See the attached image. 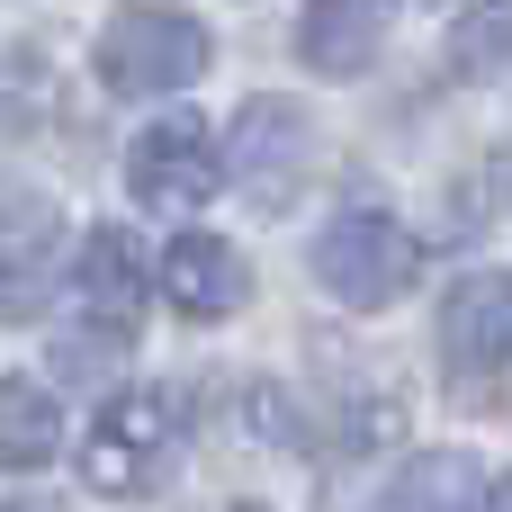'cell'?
Returning <instances> with one entry per match:
<instances>
[{
    "label": "cell",
    "mask_w": 512,
    "mask_h": 512,
    "mask_svg": "<svg viewBox=\"0 0 512 512\" xmlns=\"http://www.w3.org/2000/svg\"><path fill=\"white\" fill-rule=\"evenodd\" d=\"M153 279H162V297H171L180 315H198V324L234 315V306H243V288H252L243 252H234V243H216V234H171V252L153 261Z\"/></svg>",
    "instance_id": "cell-7"
},
{
    "label": "cell",
    "mask_w": 512,
    "mask_h": 512,
    "mask_svg": "<svg viewBox=\"0 0 512 512\" xmlns=\"http://www.w3.org/2000/svg\"><path fill=\"white\" fill-rule=\"evenodd\" d=\"M306 162H315L306 108H288V99H243V117H234V135H225V180H234L261 216H279V207L297 198Z\"/></svg>",
    "instance_id": "cell-5"
},
{
    "label": "cell",
    "mask_w": 512,
    "mask_h": 512,
    "mask_svg": "<svg viewBox=\"0 0 512 512\" xmlns=\"http://www.w3.org/2000/svg\"><path fill=\"white\" fill-rule=\"evenodd\" d=\"M387 9L396 0H306L297 9V63L324 72V81H351L378 63V36H387Z\"/></svg>",
    "instance_id": "cell-8"
},
{
    "label": "cell",
    "mask_w": 512,
    "mask_h": 512,
    "mask_svg": "<svg viewBox=\"0 0 512 512\" xmlns=\"http://www.w3.org/2000/svg\"><path fill=\"white\" fill-rule=\"evenodd\" d=\"M207 54H216L207 27H198L189 9H171V0H126V9H108V27H99V81H108L117 99H162V90L198 81Z\"/></svg>",
    "instance_id": "cell-1"
},
{
    "label": "cell",
    "mask_w": 512,
    "mask_h": 512,
    "mask_svg": "<svg viewBox=\"0 0 512 512\" xmlns=\"http://www.w3.org/2000/svg\"><path fill=\"white\" fill-rule=\"evenodd\" d=\"M504 171H512V162H504Z\"/></svg>",
    "instance_id": "cell-16"
},
{
    "label": "cell",
    "mask_w": 512,
    "mask_h": 512,
    "mask_svg": "<svg viewBox=\"0 0 512 512\" xmlns=\"http://www.w3.org/2000/svg\"><path fill=\"white\" fill-rule=\"evenodd\" d=\"M441 369L468 405H495L512 369V279L504 270H468L441 297Z\"/></svg>",
    "instance_id": "cell-3"
},
{
    "label": "cell",
    "mask_w": 512,
    "mask_h": 512,
    "mask_svg": "<svg viewBox=\"0 0 512 512\" xmlns=\"http://www.w3.org/2000/svg\"><path fill=\"white\" fill-rule=\"evenodd\" d=\"M126 180H135V198H144V207H162V216H189V207H207V198L225 189L216 144H207V126H198L189 108H171V117H153V126L135 135Z\"/></svg>",
    "instance_id": "cell-6"
},
{
    "label": "cell",
    "mask_w": 512,
    "mask_h": 512,
    "mask_svg": "<svg viewBox=\"0 0 512 512\" xmlns=\"http://www.w3.org/2000/svg\"><path fill=\"white\" fill-rule=\"evenodd\" d=\"M477 512H512V477H495V486H477Z\"/></svg>",
    "instance_id": "cell-14"
},
{
    "label": "cell",
    "mask_w": 512,
    "mask_h": 512,
    "mask_svg": "<svg viewBox=\"0 0 512 512\" xmlns=\"http://www.w3.org/2000/svg\"><path fill=\"white\" fill-rule=\"evenodd\" d=\"M234 432H252V441H288V396H279L270 378H252L243 405H234Z\"/></svg>",
    "instance_id": "cell-13"
},
{
    "label": "cell",
    "mask_w": 512,
    "mask_h": 512,
    "mask_svg": "<svg viewBox=\"0 0 512 512\" xmlns=\"http://www.w3.org/2000/svg\"><path fill=\"white\" fill-rule=\"evenodd\" d=\"M450 63H459L468 81H504V72H512V0H477V9H459Z\"/></svg>",
    "instance_id": "cell-12"
},
{
    "label": "cell",
    "mask_w": 512,
    "mask_h": 512,
    "mask_svg": "<svg viewBox=\"0 0 512 512\" xmlns=\"http://www.w3.org/2000/svg\"><path fill=\"white\" fill-rule=\"evenodd\" d=\"M162 450H171V396L153 387H126L90 414L81 432V486L108 495V504H135L153 477H162Z\"/></svg>",
    "instance_id": "cell-2"
},
{
    "label": "cell",
    "mask_w": 512,
    "mask_h": 512,
    "mask_svg": "<svg viewBox=\"0 0 512 512\" xmlns=\"http://www.w3.org/2000/svg\"><path fill=\"white\" fill-rule=\"evenodd\" d=\"M387 512H477V468H468V459H450V450H432V459L396 468Z\"/></svg>",
    "instance_id": "cell-11"
},
{
    "label": "cell",
    "mask_w": 512,
    "mask_h": 512,
    "mask_svg": "<svg viewBox=\"0 0 512 512\" xmlns=\"http://www.w3.org/2000/svg\"><path fill=\"white\" fill-rule=\"evenodd\" d=\"M234 512H261V504H234Z\"/></svg>",
    "instance_id": "cell-15"
},
{
    "label": "cell",
    "mask_w": 512,
    "mask_h": 512,
    "mask_svg": "<svg viewBox=\"0 0 512 512\" xmlns=\"http://www.w3.org/2000/svg\"><path fill=\"white\" fill-rule=\"evenodd\" d=\"M414 270H423V252H414V234L396 225V216H378V207H360V216H333L324 225V243H315V279L342 297V306H396L405 288H414Z\"/></svg>",
    "instance_id": "cell-4"
},
{
    "label": "cell",
    "mask_w": 512,
    "mask_h": 512,
    "mask_svg": "<svg viewBox=\"0 0 512 512\" xmlns=\"http://www.w3.org/2000/svg\"><path fill=\"white\" fill-rule=\"evenodd\" d=\"M72 297H81V315H99L108 333H135V315H144V243H135L126 225H99V234L81 243V261H72Z\"/></svg>",
    "instance_id": "cell-9"
},
{
    "label": "cell",
    "mask_w": 512,
    "mask_h": 512,
    "mask_svg": "<svg viewBox=\"0 0 512 512\" xmlns=\"http://www.w3.org/2000/svg\"><path fill=\"white\" fill-rule=\"evenodd\" d=\"M63 450V405L36 378H0V477H36Z\"/></svg>",
    "instance_id": "cell-10"
}]
</instances>
